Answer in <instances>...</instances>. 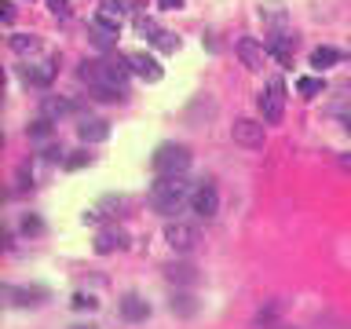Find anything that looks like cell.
Returning a JSON list of instances; mask_svg holds the SVG:
<instances>
[{"mask_svg":"<svg viewBox=\"0 0 351 329\" xmlns=\"http://www.w3.org/2000/svg\"><path fill=\"white\" fill-rule=\"evenodd\" d=\"M190 183H187V176H157L154 179V187H151V205L154 212H161V216H176L179 209L190 201Z\"/></svg>","mask_w":351,"mask_h":329,"instance_id":"obj_1","label":"cell"},{"mask_svg":"<svg viewBox=\"0 0 351 329\" xmlns=\"http://www.w3.org/2000/svg\"><path fill=\"white\" fill-rule=\"evenodd\" d=\"M151 168L157 176H187L190 168V150L183 143H161L151 157Z\"/></svg>","mask_w":351,"mask_h":329,"instance_id":"obj_2","label":"cell"},{"mask_svg":"<svg viewBox=\"0 0 351 329\" xmlns=\"http://www.w3.org/2000/svg\"><path fill=\"white\" fill-rule=\"evenodd\" d=\"M257 106H260L263 121H268V124H278L282 114H285V81H282V77H271L268 84H263V92L257 95Z\"/></svg>","mask_w":351,"mask_h":329,"instance_id":"obj_3","label":"cell"},{"mask_svg":"<svg viewBox=\"0 0 351 329\" xmlns=\"http://www.w3.org/2000/svg\"><path fill=\"white\" fill-rule=\"evenodd\" d=\"M125 59H129V70H132L140 81H146V84H157V81L165 77V66H161L154 55H146V51H129Z\"/></svg>","mask_w":351,"mask_h":329,"instance_id":"obj_4","label":"cell"},{"mask_svg":"<svg viewBox=\"0 0 351 329\" xmlns=\"http://www.w3.org/2000/svg\"><path fill=\"white\" fill-rule=\"evenodd\" d=\"M234 51H238L242 66L252 70V73H260L263 66H268V44H260L257 37H242L238 44H234Z\"/></svg>","mask_w":351,"mask_h":329,"instance_id":"obj_5","label":"cell"},{"mask_svg":"<svg viewBox=\"0 0 351 329\" xmlns=\"http://www.w3.org/2000/svg\"><path fill=\"white\" fill-rule=\"evenodd\" d=\"M231 135L238 146H246V150H260L263 146V124L252 121V118H238L231 124Z\"/></svg>","mask_w":351,"mask_h":329,"instance_id":"obj_6","label":"cell"},{"mask_svg":"<svg viewBox=\"0 0 351 329\" xmlns=\"http://www.w3.org/2000/svg\"><path fill=\"white\" fill-rule=\"evenodd\" d=\"M190 212H194L198 220H212L220 212V194L212 183H201L194 194H190Z\"/></svg>","mask_w":351,"mask_h":329,"instance_id":"obj_7","label":"cell"},{"mask_svg":"<svg viewBox=\"0 0 351 329\" xmlns=\"http://www.w3.org/2000/svg\"><path fill=\"white\" fill-rule=\"evenodd\" d=\"M165 241L176 252H190V249L198 246V227L194 224H183V220H172V224L165 227Z\"/></svg>","mask_w":351,"mask_h":329,"instance_id":"obj_8","label":"cell"},{"mask_svg":"<svg viewBox=\"0 0 351 329\" xmlns=\"http://www.w3.org/2000/svg\"><path fill=\"white\" fill-rule=\"evenodd\" d=\"M121 249H129V231L106 227L95 235V252H99V256H110V252H121Z\"/></svg>","mask_w":351,"mask_h":329,"instance_id":"obj_9","label":"cell"},{"mask_svg":"<svg viewBox=\"0 0 351 329\" xmlns=\"http://www.w3.org/2000/svg\"><path fill=\"white\" fill-rule=\"evenodd\" d=\"M51 77H55V59H44V62H26V66H23V81H26V84L48 88Z\"/></svg>","mask_w":351,"mask_h":329,"instance_id":"obj_10","label":"cell"},{"mask_svg":"<svg viewBox=\"0 0 351 329\" xmlns=\"http://www.w3.org/2000/svg\"><path fill=\"white\" fill-rule=\"evenodd\" d=\"M121 318L125 322H146V318H151V304H146L140 293H125L121 296Z\"/></svg>","mask_w":351,"mask_h":329,"instance_id":"obj_11","label":"cell"},{"mask_svg":"<svg viewBox=\"0 0 351 329\" xmlns=\"http://www.w3.org/2000/svg\"><path fill=\"white\" fill-rule=\"evenodd\" d=\"M77 135H81V143H106L110 140V124H106L103 118H84L81 124H77Z\"/></svg>","mask_w":351,"mask_h":329,"instance_id":"obj_12","label":"cell"},{"mask_svg":"<svg viewBox=\"0 0 351 329\" xmlns=\"http://www.w3.org/2000/svg\"><path fill=\"white\" fill-rule=\"evenodd\" d=\"M73 110H77V103H73V99H62V95H44V103H40V118H48V121L70 118Z\"/></svg>","mask_w":351,"mask_h":329,"instance_id":"obj_13","label":"cell"},{"mask_svg":"<svg viewBox=\"0 0 351 329\" xmlns=\"http://www.w3.org/2000/svg\"><path fill=\"white\" fill-rule=\"evenodd\" d=\"M268 44V55H274L282 62V66H289L293 62V48H296V37H289V34H274V37H268L263 40Z\"/></svg>","mask_w":351,"mask_h":329,"instance_id":"obj_14","label":"cell"},{"mask_svg":"<svg viewBox=\"0 0 351 329\" xmlns=\"http://www.w3.org/2000/svg\"><path fill=\"white\" fill-rule=\"evenodd\" d=\"M129 15V4L125 0H103V8L95 12V18L99 23H106V26H114V29H121V18Z\"/></svg>","mask_w":351,"mask_h":329,"instance_id":"obj_15","label":"cell"},{"mask_svg":"<svg viewBox=\"0 0 351 329\" xmlns=\"http://www.w3.org/2000/svg\"><path fill=\"white\" fill-rule=\"evenodd\" d=\"M4 296H8V304H15V307H34L44 300V289H18V285H4Z\"/></svg>","mask_w":351,"mask_h":329,"instance_id":"obj_16","label":"cell"},{"mask_svg":"<svg viewBox=\"0 0 351 329\" xmlns=\"http://www.w3.org/2000/svg\"><path fill=\"white\" fill-rule=\"evenodd\" d=\"M168 307H172V315H179V318H194L201 304L194 300V293H176L172 300H168Z\"/></svg>","mask_w":351,"mask_h":329,"instance_id":"obj_17","label":"cell"},{"mask_svg":"<svg viewBox=\"0 0 351 329\" xmlns=\"http://www.w3.org/2000/svg\"><path fill=\"white\" fill-rule=\"evenodd\" d=\"M92 40H95V48H114V40H117V29L114 26H106V23H99V18H92Z\"/></svg>","mask_w":351,"mask_h":329,"instance_id":"obj_18","label":"cell"},{"mask_svg":"<svg viewBox=\"0 0 351 329\" xmlns=\"http://www.w3.org/2000/svg\"><path fill=\"white\" fill-rule=\"evenodd\" d=\"M8 48H12L15 55H34V51L40 48V40L34 34H12L8 37Z\"/></svg>","mask_w":351,"mask_h":329,"instance_id":"obj_19","label":"cell"},{"mask_svg":"<svg viewBox=\"0 0 351 329\" xmlns=\"http://www.w3.org/2000/svg\"><path fill=\"white\" fill-rule=\"evenodd\" d=\"M340 59H344V55H340L337 48H315L311 51V66L315 70H329V66H337Z\"/></svg>","mask_w":351,"mask_h":329,"instance_id":"obj_20","label":"cell"},{"mask_svg":"<svg viewBox=\"0 0 351 329\" xmlns=\"http://www.w3.org/2000/svg\"><path fill=\"white\" fill-rule=\"evenodd\" d=\"M168 278H172V282H183V285H194V282H198V271L190 267V263H172V267H168Z\"/></svg>","mask_w":351,"mask_h":329,"instance_id":"obj_21","label":"cell"},{"mask_svg":"<svg viewBox=\"0 0 351 329\" xmlns=\"http://www.w3.org/2000/svg\"><path fill=\"white\" fill-rule=\"evenodd\" d=\"M322 88H326L322 77H300V81H296V92H300L304 99H315V95H322Z\"/></svg>","mask_w":351,"mask_h":329,"instance_id":"obj_22","label":"cell"},{"mask_svg":"<svg viewBox=\"0 0 351 329\" xmlns=\"http://www.w3.org/2000/svg\"><path fill=\"white\" fill-rule=\"evenodd\" d=\"M135 29H140V37H146V40H157V37H161V26H157L154 18H146V15L135 18Z\"/></svg>","mask_w":351,"mask_h":329,"instance_id":"obj_23","label":"cell"},{"mask_svg":"<svg viewBox=\"0 0 351 329\" xmlns=\"http://www.w3.org/2000/svg\"><path fill=\"white\" fill-rule=\"evenodd\" d=\"M62 165H66L70 172H77V168L92 165V154H88V150H73V154H70V157H66V161H62Z\"/></svg>","mask_w":351,"mask_h":329,"instance_id":"obj_24","label":"cell"},{"mask_svg":"<svg viewBox=\"0 0 351 329\" xmlns=\"http://www.w3.org/2000/svg\"><path fill=\"white\" fill-rule=\"evenodd\" d=\"M70 304L77 307V311H95V307H99V300H95V296H88V293H73Z\"/></svg>","mask_w":351,"mask_h":329,"instance_id":"obj_25","label":"cell"},{"mask_svg":"<svg viewBox=\"0 0 351 329\" xmlns=\"http://www.w3.org/2000/svg\"><path fill=\"white\" fill-rule=\"evenodd\" d=\"M154 44L161 48V51H176V48H179V37H176V34H168V29H161V37H157Z\"/></svg>","mask_w":351,"mask_h":329,"instance_id":"obj_26","label":"cell"},{"mask_svg":"<svg viewBox=\"0 0 351 329\" xmlns=\"http://www.w3.org/2000/svg\"><path fill=\"white\" fill-rule=\"evenodd\" d=\"M29 135H34V140H48V135H51V121L48 118H37L34 129H29Z\"/></svg>","mask_w":351,"mask_h":329,"instance_id":"obj_27","label":"cell"},{"mask_svg":"<svg viewBox=\"0 0 351 329\" xmlns=\"http://www.w3.org/2000/svg\"><path fill=\"white\" fill-rule=\"evenodd\" d=\"M48 12L55 18H70V0H48Z\"/></svg>","mask_w":351,"mask_h":329,"instance_id":"obj_28","label":"cell"},{"mask_svg":"<svg viewBox=\"0 0 351 329\" xmlns=\"http://www.w3.org/2000/svg\"><path fill=\"white\" fill-rule=\"evenodd\" d=\"M278 311H282V300H274V304H268V307H263V311L257 315V322H271V318L278 315Z\"/></svg>","mask_w":351,"mask_h":329,"instance_id":"obj_29","label":"cell"},{"mask_svg":"<svg viewBox=\"0 0 351 329\" xmlns=\"http://www.w3.org/2000/svg\"><path fill=\"white\" fill-rule=\"evenodd\" d=\"M23 231H26V235H40V231H44V224H40L37 216H26V220H23Z\"/></svg>","mask_w":351,"mask_h":329,"instance_id":"obj_30","label":"cell"},{"mask_svg":"<svg viewBox=\"0 0 351 329\" xmlns=\"http://www.w3.org/2000/svg\"><path fill=\"white\" fill-rule=\"evenodd\" d=\"M157 4H161L165 12H179V8H183V0H157Z\"/></svg>","mask_w":351,"mask_h":329,"instance_id":"obj_31","label":"cell"},{"mask_svg":"<svg viewBox=\"0 0 351 329\" xmlns=\"http://www.w3.org/2000/svg\"><path fill=\"white\" fill-rule=\"evenodd\" d=\"M340 168H344V172H351V154H340Z\"/></svg>","mask_w":351,"mask_h":329,"instance_id":"obj_32","label":"cell"},{"mask_svg":"<svg viewBox=\"0 0 351 329\" xmlns=\"http://www.w3.org/2000/svg\"><path fill=\"white\" fill-rule=\"evenodd\" d=\"M344 129H348V132H351V114H348V118H344Z\"/></svg>","mask_w":351,"mask_h":329,"instance_id":"obj_33","label":"cell"},{"mask_svg":"<svg viewBox=\"0 0 351 329\" xmlns=\"http://www.w3.org/2000/svg\"><path fill=\"white\" fill-rule=\"evenodd\" d=\"M268 329H296V326H268Z\"/></svg>","mask_w":351,"mask_h":329,"instance_id":"obj_34","label":"cell"},{"mask_svg":"<svg viewBox=\"0 0 351 329\" xmlns=\"http://www.w3.org/2000/svg\"><path fill=\"white\" fill-rule=\"evenodd\" d=\"M73 329H99V326H73Z\"/></svg>","mask_w":351,"mask_h":329,"instance_id":"obj_35","label":"cell"}]
</instances>
